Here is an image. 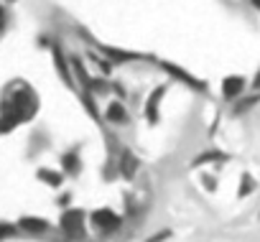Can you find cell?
Returning <instances> with one entry per match:
<instances>
[{
	"label": "cell",
	"instance_id": "6da1fadb",
	"mask_svg": "<svg viewBox=\"0 0 260 242\" xmlns=\"http://www.w3.org/2000/svg\"><path fill=\"white\" fill-rule=\"evenodd\" d=\"M92 222L100 227V229H112V227H117V217L112 214V212H107V209H100V212H94L92 214Z\"/></svg>",
	"mask_w": 260,
	"mask_h": 242
},
{
	"label": "cell",
	"instance_id": "7a4b0ae2",
	"mask_svg": "<svg viewBox=\"0 0 260 242\" xmlns=\"http://www.w3.org/2000/svg\"><path fill=\"white\" fill-rule=\"evenodd\" d=\"M61 227H64L69 234H79V232H82V214L67 212V214L61 217Z\"/></svg>",
	"mask_w": 260,
	"mask_h": 242
},
{
	"label": "cell",
	"instance_id": "3957f363",
	"mask_svg": "<svg viewBox=\"0 0 260 242\" xmlns=\"http://www.w3.org/2000/svg\"><path fill=\"white\" fill-rule=\"evenodd\" d=\"M242 87H245L242 77H227V79H224V84H222L224 97H235V94H240V92H242Z\"/></svg>",
	"mask_w": 260,
	"mask_h": 242
},
{
	"label": "cell",
	"instance_id": "277c9868",
	"mask_svg": "<svg viewBox=\"0 0 260 242\" xmlns=\"http://www.w3.org/2000/svg\"><path fill=\"white\" fill-rule=\"evenodd\" d=\"M18 227L26 229V232H46V229H49V222H44V219H34V217H26V219L18 222Z\"/></svg>",
	"mask_w": 260,
	"mask_h": 242
},
{
	"label": "cell",
	"instance_id": "5b68a950",
	"mask_svg": "<svg viewBox=\"0 0 260 242\" xmlns=\"http://www.w3.org/2000/svg\"><path fill=\"white\" fill-rule=\"evenodd\" d=\"M39 176H41V179H44V181H49V184H51V186H59V181H61V179H59V176H51V174H46V171H41V174H39Z\"/></svg>",
	"mask_w": 260,
	"mask_h": 242
},
{
	"label": "cell",
	"instance_id": "8992f818",
	"mask_svg": "<svg viewBox=\"0 0 260 242\" xmlns=\"http://www.w3.org/2000/svg\"><path fill=\"white\" fill-rule=\"evenodd\" d=\"M13 229H16V227H11V224H0V239L8 237V234H13Z\"/></svg>",
	"mask_w": 260,
	"mask_h": 242
},
{
	"label": "cell",
	"instance_id": "52a82bcc",
	"mask_svg": "<svg viewBox=\"0 0 260 242\" xmlns=\"http://www.w3.org/2000/svg\"><path fill=\"white\" fill-rule=\"evenodd\" d=\"M252 3H255V6H257V8H260V0H252Z\"/></svg>",
	"mask_w": 260,
	"mask_h": 242
}]
</instances>
